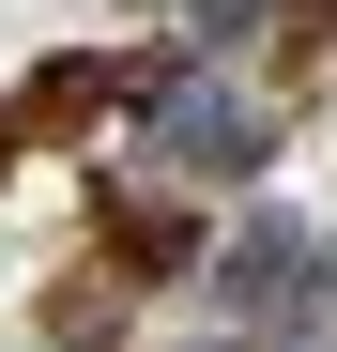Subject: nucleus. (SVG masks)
I'll use <instances>...</instances> for the list:
<instances>
[{"instance_id":"1","label":"nucleus","mask_w":337,"mask_h":352,"mask_svg":"<svg viewBox=\"0 0 337 352\" xmlns=\"http://www.w3.org/2000/svg\"><path fill=\"white\" fill-rule=\"evenodd\" d=\"M153 153H168V168H199V184H246V168H261V123H246L230 92H184V77H168V123H153Z\"/></svg>"},{"instance_id":"2","label":"nucleus","mask_w":337,"mask_h":352,"mask_svg":"<svg viewBox=\"0 0 337 352\" xmlns=\"http://www.w3.org/2000/svg\"><path fill=\"white\" fill-rule=\"evenodd\" d=\"M215 291H230V307H276V291H292V230H246V245L215 261Z\"/></svg>"}]
</instances>
